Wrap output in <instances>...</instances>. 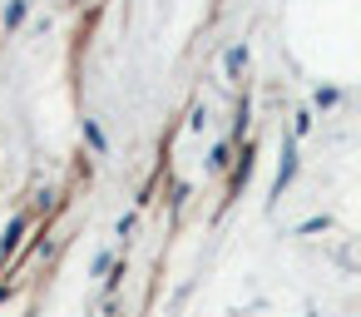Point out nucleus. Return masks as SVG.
I'll list each match as a JSON object with an SVG mask.
<instances>
[{
	"mask_svg": "<svg viewBox=\"0 0 361 317\" xmlns=\"http://www.w3.org/2000/svg\"><path fill=\"white\" fill-rule=\"evenodd\" d=\"M292 174H297V144L282 149V164H277V179H272V198H282V189L292 184Z\"/></svg>",
	"mask_w": 361,
	"mask_h": 317,
	"instance_id": "nucleus-1",
	"label": "nucleus"
},
{
	"mask_svg": "<svg viewBox=\"0 0 361 317\" xmlns=\"http://www.w3.org/2000/svg\"><path fill=\"white\" fill-rule=\"evenodd\" d=\"M25 228H30V218H25V213H20V218H11L6 238H0V263H6V258H16V248H20V238H25Z\"/></svg>",
	"mask_w": 361,
	"mask_h": 317,
	"instance_id": "nucleus-2",
	"label": "nucleus"
},
{
	"mask_svg": "<svg viewBox=\"0 0 361 317\" xmlns=\"http://www.w3.org/2000/svg\"><path fill=\"white\" fill-rule=\"evenodd\" d=\"M247 174H252V149H243V159L233 164V179H228V193H238V189L247 184Z\"/></svg>",
	"mask_w": 361,
	"mask_h": 317,
	"instance_id": "nucleus-3",
	"label": "nucleus"
},
{
	"mask_svg": "<svg viewBox=\"0 0 361 317\" xmlns=\"http://www.w3.org/2000/svg\"><path fill=\"white\" fill-rule=\"evenodd\" d=\"M223 70H228V80H238V75L247 70V45H233L228 60H223Z\"/></svg>",
	"mask_w": 361,
	"mask_h": 317,
	"instance_id": "nucleus-4",
	"label": "nucleus"
},
{
	"mask_svg": "<svg viewBox=\"0 0 361 317\" xmlns=\"http://www.w3.org/2000/svg\"><path fill=\"white\" fill-rule=\"evenodd\" d=\"M25 11H30L25 0H11V6H6V30H20L25 25Z\"/></svg>",
	"mask_w": 361,
	"mask_h": 317,
	"instance_id": "nucleus-5",
	"label": "nucleus"
},
{
	"mask_svg": "<svg viewBox=\"0 0 361 317\" xmlns=\"http://www.w3.org/2000/svg\"><path fill=\"white\" fill-rule=\"evenodd\" d=\"M85 139H90V149H94V154H104V129H99L94 119H85Z\"/></svg>",
	"mask_w": 361,
	"mask_h": 317,
	"instance_id": "nucleus-6",
	"label": "nucleus"
},
{
	"mask_svg": "<svg viewBox=\"0 0 361 317\" xmlns=\"http://www.w3.org/2000/svg\"><path fill=\"white\" fill-rule=\"evenodd\" d=\"M336 100H341V90H317V104H322V109H331Z\"/></svg>",
	"mask_w": 361,
	"mask_h": 317,
	"instance_id": "nucleus-7",
	"label": "nucleus"
}]
</instances>
